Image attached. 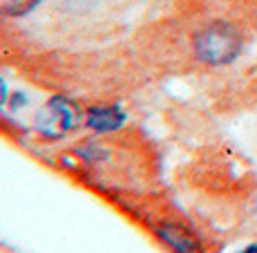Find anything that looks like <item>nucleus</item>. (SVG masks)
I'll use <instances>...</instances> for the list:
<instances>
[{"mask_svg":"<svg viewBox=\"0 0 257 253\" xmlns=\"http://www.w3.org/2000/svg\"><path fill=\"white\" fill-rule=\"evenodd\" d=\"M192 47L199 61L208 65H228L244 49V36L230 23L217 21L197 32Z\"/></svg>","mask_w":257,"mask_h":253,"instance_id":"f257e3e1","label":"nucleus"},{"mask_svg":"<svg viewBox=\"0 0 257 253\" xmlns=\"http://www.w3.org/2000/svg\"><path fill=\"white\" fill-rule=\"evenodd\" d=\"M85 123L96 132H112L125 123V115L116 106H92L85 112Z\"/></svg>","mask_w":257,"mask_h":253,"instance_id":"7ed1b4c3","label":"nucleus"},{"mask_svg":"<svg viewBox=\"0 0 257 253\" xmlns=\"http://www.w3.org/2000/svg\"><path fill=\"white\" fill-rule=\"evenodd\" d=\"M241 253H257V244H253V246H248V249H244Z\"/></svg>","mask_w":257,"mask_h":253,"instance_id":"6e6552de","label":"nucleus"},{"mask_svg":"<svg viewBox=\"0 0 257 253\" xmlns=\"http://www.w3.org/2000/svg\"><path fill=\"white\" fill-rule=\"evenodd\" d=\"M38 5V0H0V12L9 16H25Z\"/></svg>","mask_w":257,"mask_h":253,"instance_id":"39448f33","label":"nucleus"},{"mask_svg":"<svg viewBox=\"0 0 257 253\" xmlns=\"http://www.w3.org/2000/svg\"><path fill=\"white\" fill-rule=\"evenodd\" d=\"M157 235H159L161 240H164L166 244L170 246V249L175 251V253H197V242H195V237H192L188 231L179 229V226H175V224H164V226H159Z\"/></svg>","mask_w":257,"mask_h":253,"instance_id":"20e7f679","label":"nucleus"},{"mask_svg":"<svg viewBox=\"0 0 257 253\" xmlns=\"http://www.w3.org/2000/svg\"><path fill=\"white\" fill-rule=\"evenodd\" d=\"M81 121V110L74 101L65 97H54L52 101L38 112L36 128L45 137H63L76 128Z\"/></svg>","mask_w":257,"mask_h":253,"instance_id":"f03ea898","label":"nucleus"},{"mask_svg":"<svg viewBox=\"0 0 257 253\" xmlns=\"http://www.w3.org/2000/svg\"><path fill=\"white\" fill-rule=\"evenodd\" d=\"M7 101V86H5V81L0 78V106Z\"/></svg>","mask_w":257,"mask_h":253,"instance_id":"0eeeda50","label":"nucleus"},{"mask_svg":"<svg viewBox=\"0 0 257 253\" xmlns=\"http://www.w3.org/2000/svg\"><path fill=\"white\" fill-rule=\"evenodd\" d=\"M25 101H27V99H25V94L23 92H16V94H14V99H12V106L18 110V106H23Z\"/></svg>","mask_w":257,"mask_h":253,"instance_id":"423d86ee","label":"nucleus"}]
</instances>
